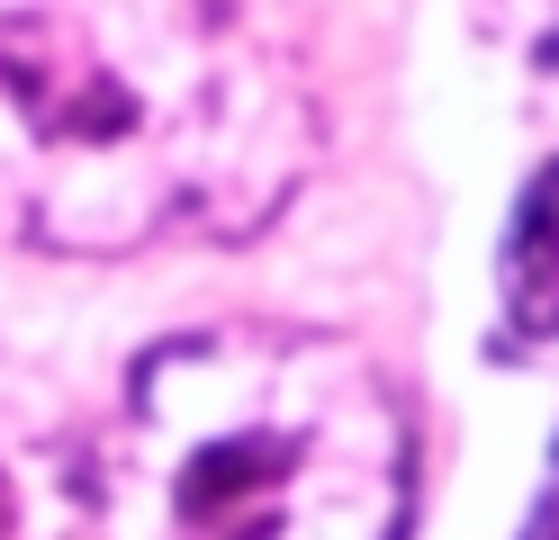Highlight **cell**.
Returning a JSON list of instances; mask_svg holds the SVG:
<instances>
[{
  "label": "cell",
  "instance_id": "7a4b0ae2",
  "mask_svg": "<svg viewBox=\"0 0 559 540\" xmlns=\"http://www.w3.org/2000/svg\"><path fill=\"white\" fill-rule=\"evenodd\" d=\"M207 99L135 82L73 19H0V226L63 252H118L207 207L235 163V108Z\"/></svg>",
  "mask_w": 559,
  "mask_h": 540
},
{
  "label": "cell",
  "instance_id": "277c9868",
  "mask_svg": "<svg viewBox=\"0 0 559 540\" xmlns=\"http://www.w3.org/2000/svg\"><path fill=\"white\" fill-rule=\"evenodd\" d=\"M506 324L514 343H559V163L533 180L506 235Z\"/></svg>",
  "mask_w": 559,
  "mask_h": 540
},
{
  "label": "cell",
  "instance_id": "6da1fadb",
  "mask_svg": "<svg viewBox=\"0 0 559 540\" xmlns=\"http://www.w3.org/2000/svg\"><path fill=\"white\" fill-rule=\"evenodd\" d=\"M135 423L181 540H406L415 432L353 343L289 324L171 334L135 360Z\"/></svg>",
  "mask_w": 559,
  "mask_h": 540
},
{
  "label": "cell",
  "instance_id": "5b68a950",
  "mask_svg": "<svg viewBox=\"0 0 559 540\" xmlns=\"http://www.w3.org/2000/svg\"><path fill=\"white\" fill-rule=\"evenodd\" d=\"M523 540H559V495H550L542 514H533V531H523Z\"/></svg>",
  "mask_w": 559,
  "mask_h": 540
},
{
  "label": "cell",
  "instance_id": "3957f363",
  "mask_svg": "<svg viewBox=\"0 0 559 540\" xmlns=\"http://www.w3.org/2000/svg\"><path fill=\"white\" fill-rule=\"evenodd\" d=\"M0 540H99L91 451L10 379H0Z\"/></svg>",
  "mask_w": 559,
  "mask_h": 540
}]
</instances>
